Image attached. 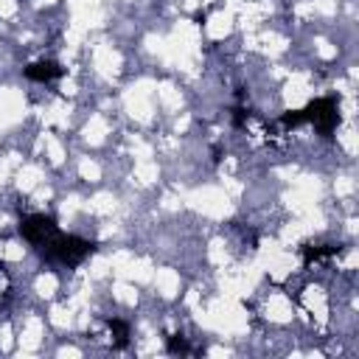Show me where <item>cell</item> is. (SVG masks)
<instances>
[{
    "mask_svg": "<svg viewBox=\"0 0 359 359\" xmlns=\"http://www.w3.org/2000/svg\"><path fill=\"white\" fill-rule=\"evenodd\" d=\"M165 348H168L171 353H191V345H188L185 337H180V334L168 337V339H165Z\"/></svg>",
    "mask_w": 359,
    "mask_h": 359,
    "instance_id": "8",
    "label": "cell"
},
{
    "mask_svg": "<svg viewBox=\"0 0 359 359\" xmlns=\"http://www.w3.org/2000/svg\"><path fill=\"white\" fill-rule=\"evenodd\" d=\"M20 233H22V238H25L28 244H34V247L39 250L48 238H53V236L59 233V227H56V222H53L50 216H45V213H28V216L20 219Z\"/></svg>",
    "mask_w": 359,
    "mask_h": 359,
    "instance_id": "3",
    "label": "cell"
},
{
    "mask_svg": "<svg viewBox=\"0 0 359 359\" xmlns=\"http://www.w3.org/2000/svg\"><path fill=\"white\" fill-rule=\"evenodd\" d=\"M300 123H306L303 109H292V112H283V115H280V126H286V129H294V126H300Z\"/></svg>",
    "mask_w": 359,
    "mask_h": 359,
    "instance_id": "7",
    "label": "cell"
},
{
    "mask_svg": "<svg viewBox=\"0 0 359 359\" xmlns=\"http://www.w3.org/2000/svg\"><path fill=\"white\" fill-rule=\"evenodd\" d=\"M65 70L56 65V62H50V59H45V62H34V65H28L25 67V76L31 79V81H53V79H59Z\"/></svg>",
    "mask_w": 359,
    "mask_h": 359,
    "instance_id": "4",
    "label": "cell"
},
{
    "mask_svg": "<svg viewBox=\"0 0 359 359\" xmlns=\"http://www.w3.org/2000/svg\"><path fill=\"white\" fill-rule=\"evenodd\" d=\"M95 244L87 241V238H79V236H65V233H56L53 238H48L39 252L48 258V261H56V264H65V266H79L87 255H93Z\"/></svg>",
    "mask_w": 359,
    "mask_h": 359,
    "instance_id": "1",
    "label": "cell"
},
{
    "mask_svg": "<svg viewBox=\"0 0 359 359\" xmlns=\"http://www.w3.org/2000/svg\"><path fill=\"white\" fill-rule=\"evenodd\" d=\"M244 118H247V112H244L241 107H238V109H233V123H236V126H244Z\"/></svg>",
    "mask_w": 359,
    "mask_h": 359,
    "instance_id": "9",
    "label": "cell"
},
{
    "mask_svg": "<svg viewBox=\"0 0 359 359\" xmlns=\"http://www.w3.org/2000/svg\"><path fill=\"white\" fill-rule=\"evenodd\" d=\"M303 115H306L309 123H314V129H317L320 135L328 137V135L337 129V123H339L337 98H331V95H325V98H314L309 107H303Z\"/></svg>",
    "mask_w": 359,
    "mask_h": 359,
    "instance_id": "2",
    "label": "cell"
},
{
    "mask_svg": "<svg viewBox=\"0 0 359 359\" xmlns=\"http://www.w3.org/2000/svg\"><path fill=\"white\" fill-rule=\"evenodd\" d=\"M339 252V244H306L303 247V261L311 264V261H325L331 255Z\"/></svg>",
    "mask_w": 359,
    "mask_h": 359,
    "instance_id": "5",
    "label": "cell"
},
{
    "mask_svg": "<svg viewBox=\"0 0 359 359\" xmlns=\"http://www.w3.org/2000/svg\"><path fill=\"white\" fill-rule=\"evenodd\" d=\"M109 331H112V337H115V348H123L126 345V337H129V325L123 323V320H109Z\"/></svg>",
    "mask_w": 359,
    "mask_h": 359,
    "instance_id": "6",
    "label": "cell"
}]
</instances>
